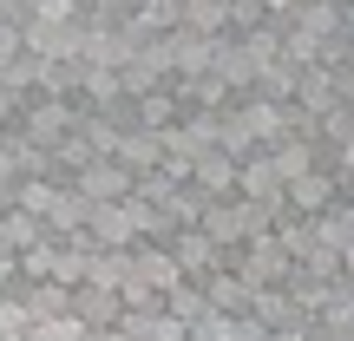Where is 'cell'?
<instances>
[]
</instances>
